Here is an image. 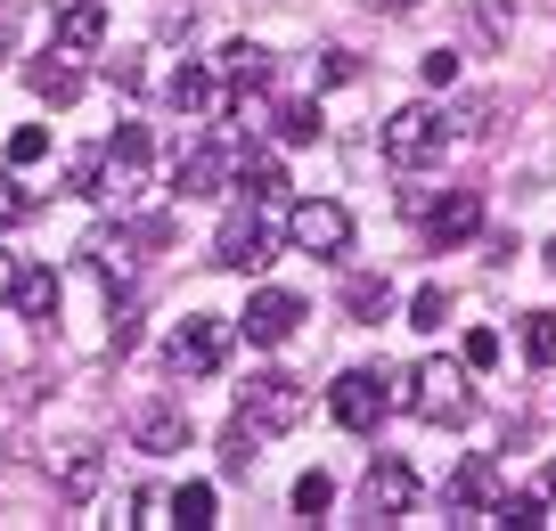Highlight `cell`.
<instances>
[{"label": "cell", "instance_id": "1", "mask_svg": "<svg viewBox=\"0 0 556 531\" xmlns=\"http://www.w3.org/2000/svg\"><path fill=\"white\" fill-rule=\"evenodd\" d=\"M401 409L426 417V426H467V417H475L467 361H417L409 377H401Z\"/></svg>", "mask_w": 556, "mask_h": 531}, {"label": "cell", "instance_id": "2", "mask_svg": "<svg viewBox=\"0 0 556 531\" xmlns=\"http://www.w3.org/2000/svg\"><path fill=\"white\" fill-rule=\"evenodd\" d=\"M393 409H401V377H384V368H344L328 384V417L344 433H377Z\"/></svg>", "mask_w": 556, "mask_h": 531}, {"label": "cell", "instance_id": "3", "mask_svg": "<svg viewBox=\"0 0 556 531\" xmlns=\"http://www.w3.org/2000/svg\"><path fill=\"white\" fill-rule=\"evenodd\" d=\"M229 352H238V319H222V311H197V319L173 327V343H164V368H173V377H213Z\"/></svg>", "mask_w": 556, "mask_h": 531}, {"label": "cell", "instance_id": "4", "mask_svg": "<svg viewBox=\"0 0 556 531\" xmlns=\"http://www.w3.org/2000/svg\"><path fill=\"white\" fill-rule=\"evenodd\" d=\"M148 155H156V139L139 131V123H123V131L99 148V189H90V197H106L115 213H131L139 189H148Z\"/></svg>", "mask_w": 556, "mask_h": 531}, {"label": "cell", "instance_id": "5", "mask_svg": "<svg viewBox=\"0 0 556 531\" xmlns=\"http://www.w3.org/2000/svg\"><path fill=\"white\" fill-rule=\"evenodd\" d=\"M442 148H451V115L442 106H401L393 123H384V164H401V172H426V164H442Z\"/></svg>", "mask_w": 556, "mask_h": 531}, {"label": "cell", "instance_id": "6", "mask_svg": "<svg viewBox=\"0 0 556 531\" xmlns=\"http://www.w3.org/2000/svg\"><path fill=\"white\" fill-rule=\"evenodd\" d=\"M303 409H312V393H303L287 368H262V377H245V384H238V417H245V426H262V433L303 426Z\"/></svg>", "mask_w": 556, "mask_h": 531}, {"label": "cell", "instance_id": "7", "mask_svg": "<svg viewBox=\"0 0 556 531\" xmlns=\"http://www.w3.org/2000/svg\"><path fill=\"white\" fill-rule=\"evenodd\" d=\"M229 189H238V139L173 148V197H229Z\"/></svg>", "mask_w": 556, "mask_h": 531}, {"label": "cell", "instance_id": "8", "mask_svg": "<svg viewBox=\"0 0 556 531\" xmlns=\"http://www.w3.org/2000/svg\"><path fill=\"white\" fill-rule=\"evenodd\" d=\"M287 245H295V254L336 262L352 245V213L336 205V197H303V205H287Z\"/></svg>", "mask_w": 556, "mask_h": 531}, {"label": "cell", "instance_id": "9", "mask_svg": "<svg viewBox=\"0 0 556 531\" xmlns=\"http://www.w3.org/2000/svg\"><path fill=\"white\" fill-rule=\"evenodd\" d=\"M303 319H312V303H303V294H287V287L245 294V343H287Z\"/></svg>", "mask_w": 556, "mask_h": 531}, {"label": "cell", "instance_id": "10", "mask_svg": "<svg viewBox=\"0 0 556 531\" xmlns=\"http://www.w3.org/2000/svg\"><path fill=\"white\" fill-rule=\"evenodd\" d=\"M164 99H173L180 115H229V106H238V90H229V83H222L213 66L180 58V66H173V83H164Z\"/></svg>", "mask_w": 556, "mask_h": 531}, {"label": "cell", "instance_id": "11", "mask_svg": "<svg viewBox=\"0 0 556 531\" xmlns=\"http://www.w3.org/2000/svg\"><path fill=\"white\" fill-rule=\"evenodd\" d=\"M361 507H368V523H401V515L417 507V475L401 458H377L368 482H361Z\"/></svg>", "mask_w": 556, "mask_h": 531}, {"label": "cell", "instance_id": "12", "mask_svg": "<svg viewBox=\"0 0 556 531\" xmlns=\"http://www.w3.org/2000/svg\"><path fill=\"white\" fill-rule=\"evenodd\" d=\"M213 262H222V270H262V262H270V229H262V213H229L222 238H213Z\"/></svg>", "mask_w": 556, "mask_h": 531}, {"label": "cell", "instance_id": "13", "mask_svg": "<svg viewBox=\"0 0 556 531\" xmlns=\"http://www.w3.org/2000/svg\"><path fill=\"white\" fill-rule=\"evenodd\" d=\"M475 229H483V197H475V189H451V197H442L434 213H426V245H434V254L467 245Z\"/></svg>", "mask_w": 556, "mask_h": 531}, {"label": "cell", "instance_id": "14", "mask_svg": "<svg viewBox=\"0 0 556 531\" xmlns=\"http://www.w3.org/2000/svg\"><path fill=\"white\" fill-rule=\"evenodd\" d=\"M58 303H66V278H58L50 262H25L17 287H9V311H17V319H34V327H50Z\"/></svg>", "mask_w": 556, "mask_h": 531}, {"label": "cell", "instance_id": "15", "mask_svg": "<svg viewBox=\"0 0 556 531\" xmlns=\"http://www.w3.org/2000/svg\"><path fill=\"white\" fill-rule=\"evenodd\" d=\"M50 34H58V50H66V58H90L106 41V0H58Z\"/></svg>", "mask_w": 556, "mask_h": 531}, {"label": "cell", "instance_id": "16", "mask_svg": "<svg viewBox=\"0 0 556 531\" xmlns=\"http://www.w3.org/2000/svg\"><path fill=\"white\" fill-rule=\"evenodd\" d=\"M213 74H222V83H229V90H238V99H245V90H270L278 58L262 50V41H229V50L213 58Z\"/></svg>", "mask_w": 556, "mask_h": 531}, {"label": "cell", "instance_id": "17", "mask_svg": "<svg viewBox=\"0 0 556 531\" xmlns=\"http://www.w3.org/2000/svg\"><path fill=\"white\" fill-rule=\"evenodd\" d=\"M507 491V475H500V458H467L451 475V507H467V515H491V498Z\"/></svg>", "mask_w": 556, "mask_h": 531}, {"label": "cell", "instance_id": "18", "mask_svg": "<svg viewBox=\"0 0 556 531\" xmlns=\"http://www.w3.org/2000/svg\"><path fill=\"white\" fill-rule=\"evenodd\" d=\"M25 83H34L41 106H74V99H83V66H74L66 50H58V58H34V66H25Z\"/></svg>", "mask_w": 556, "mask_h": 531}, {"label": "cell", "instance_id": "19", "mask_svg": "<svg viewBox=\"0 0 556 531\" xmlns=\"http://www.w3.org/2000/svg\"><path fill=\"white\" fill-rule=\"evenodd\" d=\"M131 442L148 450V458H173V450H189V409H139Z\"/></svg>", "mask_w": 556, "mask_h": 531}, {"label": "cell", "instance_id": "20", "mask_svg": "<svg viewBox=\"0 0 556 531\" xmlns=\"http://www.w3.org/2000/svg\"><path fill=\"white\" fill-rule=\"evenodd\" d=\"M238 189L254 197V205H278V197H287V164L262 155V148H238Z\"/></svg>", "mask_w": 556, "mask_h": 531}, {"label": "cell", "instance_id": "21", "mask_svg": "<svg viewBox=\"0 0 556 531\" xmlns=\"http://www.w3.org/2000/svg\"><path fill=\"white\" fill-rule=\"evenodd\" d=\"M83 254H90V270H99L106 287H131V238H123V229H99Z\"/></svg>", "mask_w": 556, "mask_h": 531}, {"label": "cell", "instance_id": "22", "mask_svg": "<svg viewBox=\"0 0 556 531\" xmlns=\"http://www.w3.org/2000/svg\"><path fill=\"white\" fill-rule=\"evenodd\" d=\"M491 523H500V531H540V523H548V498H540V491H500V498H491Z\"/></svg>", "mask_w": 556, "mask_h": 531}, {"label": "cell", "instance_id": "23", "mask_svg": "<svg viewBox=\"0 0 556 531\" xmlns=\"http://www.w3.org/2000/svg\"><path fill=\"white\" fill-rule=\"evenodd\" d=\"M270 131L287 139V148H312V139H319V99H287V106H270Z\"/></svg>", "mask_w": 556, "mask_h": 531}, {"label": "cell", "instance_id": "24", "mask_svg": "<svg viewBox=\"0 0 556 531\" xmlns=\"http://www.w3.org/2000/svg\"><path fill=\"white\" fill-rule=\"evenodd\" d=\"M344 311H352L361 327H377L384 311H393V287H384V278H352V287H344Z\"/></svg>", "mask_w": 556, "mask_h": 531}, {"label": "cell", "instance_id": "25", "mask_svg": "<svg viewBox=\"0 0 556 531\" xmlns=\"http://www.w3.org/2000/svg\"><path fill=\"white\" fill-rule=\"evenodd\" d=\"M523 361L556 368V311H523Z\"/></svg>", "mask_w": 556, "mask_h": 531}, {"label": "cell", "instance_id": "26", "mask_svg": "<svg viewBox=\"0 0 556 531\" xmlns=\"http://www.w3.org/2000/svg\"><path fill=\"white\" fill-rule=\"evenodd\" d=\"M99 475H106V458H99V450H74V458L66 466H58V482H66V498H90V491H99Z\"/></svg>", "mask_w": 556, "mask_h": 531}, {"label": "cell", "instance_id": "27", "mask_svg": "<svg viewBox=\"0 0 556 531\" xmlns=\"http://www.w3.org/2000/svg\"><path fill=\"white\" fill-rule=\"evenodd\" d=\"M173 523L180 531H213V482H189V491L173 498Z\"/></svg>", "mask_w": 556, "mask_h": 531}, {"label": "cell", "instance_id": "28", "mask_svg": "<svg viewBox=\"0 0 556 531\" xmlns=\"http://www.w3.org/2000/svg\"><path fill=\"white\" fill-rule=\"evenodd\" d=\"M254 442H262V426H245V417H238V426L222 433V475H245V466H254Z\"/></svg>", "mask_w": 556, "mask_h": 531}, {"label": "cell", "instance_id": "29", "mask_svg": "<svg viewBox=\"0 0 556 531\" xmlns=\"http://www.w3.org/2000/svg\"><path fill=\"white\" fill-rule=\"evenodd\" d=\"M41 155H50V131H41V123H25V131H9V172L41 164Z\"/></svg>", "mask_w": 556, "mask_h": 531}, {"label": "cell", "instance_id": "30", "mask_svg": "<svg viewBox=\"0 0 556 531\" xmlns=\"http://www.w3.org/2000/svg\"><path fill=\"white\" fill-rule=\"evenodd\" d=\"M328 498H336L328 475H303V482H295V515H303V523H319V515H328Z\"/></svg>", "mask_w": 556, "mask_h": 531}, {"label": "cell", "instance_id": "31", "mask_svg": "<svg viewBox=\"0 0 556 531\" xmlns=\"http://www.w3.org/2000/svg\"><path fill=\"white\" fill-rule=\"evenodd\" d=\"M442 319H451V294H442V287H417L409 294V327H442Z\"/></svg>", "mask_w": 556, "mask_h": 531}, {"label": "cell", "instance_id": "32", "mask_svg": "<svg viewBox=\"0 0 556 531\" xmlns=\"http://www.w3.org/2000/svg\"><path fill=\"white\" fill-rule=\"evenodd\" d=\"M25 213H34V197L17 189V172H0V229H17Z\"/></svg>", "mask_w": 556, "mask_h": 531}, {"label": "cell", "instance_id": "33", "mask_svg": "<svg viewBox=\"0 0 556 531\" xmlns=\"http://www.w3.org/2000/svg\"><path fill=\"white\" fill-rule=\"evenodd\" d=\"M458 361H467V368H491V361H500V336H491V327H475V336L458 343Z\"/></svg>", "mask_w": 556, "mask_h": 531}, {"label": "cell", "instance_id": "34", "mask_svg": "<svg viewBox=\"0 0 556 531\" xmlns=\"http://www.w3.org/2000/svg\"><path fill=\"white\" fill-rule=\"evenodd\" d=\"M352 74H361V58H352V50H319V74H312V83H352Z\"/></svg>", "mask_w": 556, "mask_h": 531}, {"label": "cell", "instance_id": "35", "mask_svg": "<svg viewBox=\"0 0 556 531\" xmlns=\"http://www.w3.org/2000/svg\"><path fill=\"white\" fill-rule=\"evenodd\" d=\"M66 189H74V197L99 189V155H74V164H66Z\"/></svg>", "mask_w": 556, "mask_h": 531}, {"label": "cell", "instance_id": "36", "mask_svg": "<svg viewBox=\"0 0 556 531\" xmlns=\"http://www.w3.org/2000/svg\"><path fill=\"white\" fill-rule=\"evenodd\" d=\"M106 343H115V352H131V343H139V311H131V303L115 311V327H106Z\"/></svg>", "mask_w": 556, "mask_h": 531}, {"label": "cell", "instance_id": "37", "mask_svg": "<svg viewBox=\"0 0 556 531\" xmlns=\"http://www.w3.org/2000/svg\"><path fill=\"white\" fill-rule=\"evenodd\" d=\"M426 83L451 90V83H458V58H451V50H434V58H426Z\"/></svg>", "mask_w": 556, "mask_h": 531}, {"label": "cell", "instance_id": "38", "mask_svg": "<svg viewBox=\"0 0 556 531\" xmlns=\"http://www.w3.org/2000/svg\"><path fill=\"white\" fill-rule=\"evenodd\" d=\"M106 83H115V90H139L148 74H139V58H115V66H106Z\"/></svg>", "mask_w": 556, "mask_h": 531}, {"label": "cell", "instance_id": "39", "mask_svg": "<svg viewBox=\"0 0 556 531\" xmlns=\"http://www.w3.org/2000/svg\"><path fill=\"white\" fill-rule=\"evenodd\" d=\"M532 491H540V498H548V515H556V466H548V475H540V482H532Z\"/></svg>", "mask_w": 556, "mask_h": 531}, {"label": "cell", "instance_id": "40", "mask_svg": "<svg viewBox=\"0 0 556 531\" xmlns=\"http://www.w3.org/2000/svg\"><path fill=\"white\" fill-rule=\"evenodd\" d=\"M9 287H17V262H9V254H0V303H9Z\"/></svg>", "mask_w": 556, "mask_h": 531}, {"label": "cell", "instance_id": "41", "mask_svg": "<svg viewBox=\"0 0 556 531\" xmlns=\"http://www.w3.org/2000/svg\"><path fill=\"white\" fill-rule=\"evenodd\" d=\"M9 25H17V17H9V9H0V66H9Z\"/></svg>", "mask_w": 556, "mask_h": 531}, {"label": "cell", "instance_id": "42", "mask_svg": "<svg viewBox=\"0 0 556 531\" xmlns=\"http://www.w3.org/2000/svg\"><path fill=\"white\" fill-rule=\"evenodd\" d=\"M368 9H393V17H401V9H417V0H368Z\"/></svg>", "mask_w": 556, "mask_h": 531}, {"label": "cell", "instance_id": "43", "mask_svg": "<svg viewBox=\"0 0 556 531\" xmlns=\"http://www.w3.org/2000/svg\"><path fill=\"white\" fill-rule=\"evenodd\" d=\"M548 270H556V245H548Z\"/></svg>", "mask_w": 556, "mask_h": 531}]
</instances>
